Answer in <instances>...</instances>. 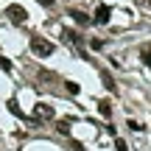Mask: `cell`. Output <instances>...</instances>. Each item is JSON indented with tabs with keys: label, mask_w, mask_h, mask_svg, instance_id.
<instances>
[{
	"label": "cell",
	"mask_w": 151,
	"mask_h": 151,
	"mask_svg": "<svg viewBox=\"0 0 151 151\" xmlns=\"http://www.w3.org/2000/svg\"><path fill=\"white\" fill-rule=\"evenodd\" d=\"M39 6H53V0H37Z\"/></svg>",
	"instance_id": "obj_14"
},
{
	"label": "cell",
	"mask_w": 151,
	"mask_h": 151,
	"mask_svg": "<svg viewBox=\"0 0 151 151\" xmlns=\"http://www.w3.org/2000/svg\"><path fill=\"white\" fill-rule=\"evenodd\" d=\"M0 67H3V70H6V73H9V70H11V62H9V59H6V56H3V53H0Z\"/></svg>",
	"instance_id": "obj_11"
},
{
	"label": "cell",
	"mask_w": 151,
	"mask_h": 151,
	"mask_svg": "<svg viewBox=\"0 0 151 151\" xmlns=\"http://www.w3.org/2000/svg\"><path fill=\"white\" fill-rule=\"evenodd\" d=\"M31 50L37 56H50L53 53V42H48V39H42V37H31Z\"/></svg>",
	"instance_id": "obj_1"
},
{
	"label": "cell",
	"mask_w": 151,
	"mask_h": 151,
	"mask_svg": "<svg viewBox=\"0 0 151 151\" xmlns=\"http://www.w3.org/2000/svg\"><path fill=\"white\" fill-rule=\"evenodd\" d=\"M115 148H118V151H129V148H126V143H123V140H115Z\"/></svg>",
	"instance_id": "obj_13"
},
{
	"label": "cell",
	"mask_w": 151,
	"mask_h": 151,
	"mask_svg": "<svg viewBox=\"0 0 151 151\" xmlns=\"http://www.w3.org/2000/svg\"><path fill=\"white\" fill-rule=\"evenodd\" d=\"M101 81H104V87H106L109 92H115V81L109 78V73H101Z\"/></svg>",
	"instance_id": "obj_8"
},
{
	"label": "cell",
	"mask_w": 151,
	"mask_h": 151,
	"mask_svg": "<svg viewBox=\"0 0 151 151\" xmlns=\"http://www.w3.org/2000/svg\"><path fill=\"white\" fill-rule=\"evenodd\" d=\"M98 112H101L104 118H112V104L109 101H98Z\"/></svg>",
	"instance_id": "obj_6"
},
{
	"label": "cell",
	"mask_w": 151,
	"mask_h": 151,
	"mask_svg": "<svg viewBox=\"0 0 151 151\" xmlns=\"http://www.w3.org/2000/svg\"><path fill=\"white\" fill-rule=\"evenodd\" d=\"M109 17H112V9H109V6H98V9H95V17H92V22H98V25H106Z\"/></svg>",
	"instance_id": "obj_4"
},
{
	"label": "cell",
	"mask_w": 151,
	"mask_h": 151,
	"mask_svg": "<svg viewBox=\"0 0 151 151\" xmlns=\"http://www.w3.org/2000/svg\"><path fill=\"white\" fill-rule=\"evenodd\" d=\"M65 87H67V92H70V95L78 92V84H76V81H65Z\"/></svg>",
	"instance_id": "obj_10"
},
{
	"label": "cell",
	"mask_w": 151,
	"mask_h": 151,
	"mask_svg": "<svg viewBox=\"0 0 151 151\" xmlns=\"http://www.w3.org/2000/svg\"><path fill=\"white\" fill-rule=\"evenodd\" d=\"M129 129H134V132H143V123H137V120H129Z\"/></svg>",
	"instance_id": "obj_12"
},
{
	"label": "cell",
	"mask_w": 151,
	"mask_h": 151,
	"mask_svg": "<svg viewBox=\"0 0 151 151\" xmlns=\"http://www.w3.org/2000/svg\"><path fill=\"white\" fill-rule=\"evenodd\" d=\"M6 17H9L14 25H22V22L28 20V11L22 9V6H17V3H14V6H9V9H6Z\"/></svg>",
	"instance_id": "obj_2"
},
{
	"label": "cell",
	"mask_w": 151,
	"mask_h": 151,
	"mask_svg": "<svg viewBox=\"0 0 151 151\" xmlns=\"http://www.w3.org/2000/svg\"><path fill=\"white\" fill-rule=\"evenodd\" d=\"M70 14H73V20H76V22H78V25H90V22H92V20H90V17H87V14H84V11H70Z\"/></svg>",
	"instance_id": "obj_7"
},
{
	"label": "cell",
	"mask_w": 151,
	"mask_h": 151,
	"mask_svg": "<svg viewBox=\"0 0 151 151\" xmlns=\"http://www.w3.org/2000/svg\"><path fill=\"white\" fill-rule=\"evenodd\" d=\"M62 39H65V42H70L76 50H78V53H84V48H81V42H84V39H81V34L78 31H73V28H65V31H62Z\"/></svg>",
	"instance_id": "obj_3"
},
{
	"label": "cell",
	"mask_w": 151,
	"mask_h": 151,
	"mask_svg": "<svg viewBox=\"0 0 151 151\" xmlns=\"http://www.w3.org/2000/svg\"><path fill=\"white\" fill-rule=\"evenodd\" d=\"M34 115L42 118V120H50V118H53V106H48V104H37V106H34Z\"/></svg>",
	"instance_id": "obj_5"
},
{
	"label": "cell",
	"mask_w": 151,
	"mask_h": 151,
	"mask_svg": "<svg viewBox=\"0 0 151 151\" xmlns=\"http://www.w3.org/2000/svg\"><path fill=\"white\" fill-rule=\"evenodd\" d=\"M70 123H73V120H59V123H56V129H59L62 134H67V132H70Z\"/></svg>",
	"instance_id": "obj_9"
}]
</instances>
